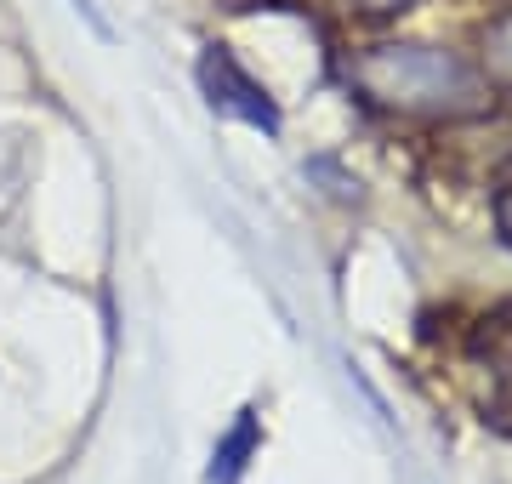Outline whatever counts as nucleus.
<instances>
[{"label": "nucleus", "instance_id": "f257e3e1", "mask_svg": "<svg viewBox=\"0 0 512 484\" xmlns=\"http://www.w3.org/2000/svg\"><path fill=\"white\" fill-rule=\"evenodd\" d=\"M348 86L370 109L421 120V126L484 120L495 103V86L484 80L478 63L444 52V46H421V40H387V46L359 52L348 63Z\"/></svg>", "mask_w": 512, "mask_h": 484}, {"label": "nucleus", "instance_id": "f03ea898", "mask_svg": "<svg viewBox=\"0 0 512 484\" xmlns=\"http://www.w3.org/2000/svg\"><path fill=\"white\" fill-rule=\"evenodd\" d=\"M200 92L205 103L217 114H228V120H245V126L268 131V137H279V103L268 97V86L262 80H251L245 69H239V57L228 52V46H205L200 57Z\"/></svg>", "mask_w": 512, "mask_h": 484}, {"label": "nucleus", "instance_id": "7ed1b4c3", "mask_svg": "<svg viewBox=\"0 0 512 484\" xmlns=\"http://www.w3.org/2000/svg\"><path fill=\"white\" fill-rule=\"evenodd\" d=\"M473 348H490V365H495V376H501V393L490 399V416L507 422V410H512V308L484 319V331L473 336Z\"/></svg>", "mask_w": 512, "mask_h": 484}, {"label": "nucleus", "instance_id": "20e7f679", "mask_svg": "<svg viewBox=\"0 0 512 484\" xmlns=\"http://www.w3.org/2000/svg\"><path fill=\"white\" fill-rule=\"evenodd\" d=\"M478 69L490 80L495 92L512 97V12L484 23V40H478Z\"/></svg>", "mask_w": 512, "mask_h": 484}, {"label": "nucleus", "instance_id": "39448f33", "mask_svg": "<svg viewBox=\"0 0 512 484\" xmlns=\"http://www.w3.org/2000/svg\"><path fill=\"white\" fill-rule=\"evenodd\" d=\"M251 450H256V410H239L234 433H228V439L217 445V456H211V484H239Z\"/></svg>", "mask_w": 512, "mask_h": 484}, {"label": "nucleus", "instance_id": "423d86ee", "mask_svg": "<svg viewBox=\"0 0 512 484\" xmlns=\"http://www.w3.org/2000/svg\"><path fill=\"white\" fill-rule=\"evenodd\" d=\"M495 228H501V240L512 245V183L495 194Z\"/></svg>", "mask_w": 512, "mask_h": 484}, {"label": "nucleus", "instance_id": "0eeeda50", "mask_svg": "<svg viewBox=\"0 0 512 484\" xmlns=\"http://www.w3.org/2000/svg\"><path fill=\"white\" fill-rule=\"evenodd\" d=\"M359 12H370V18H393V12H404L410 0H353Z\"/></svg>", "mask_w": 512, "mask_h": 484}, {"label": "nucleus", "instance_id": "6e6552de", "mask_svg": "<svg viewBox=\"0 0 512 484\" xmlns=\"http://www.w3.org/2000/svg\"><path fill=\"white\" fill-rule=\"evenodd\" d=\"M507 177H512V166H507Z\"/></svg>", "mask_w": 512, "mask_h": 484}]
</instances>
